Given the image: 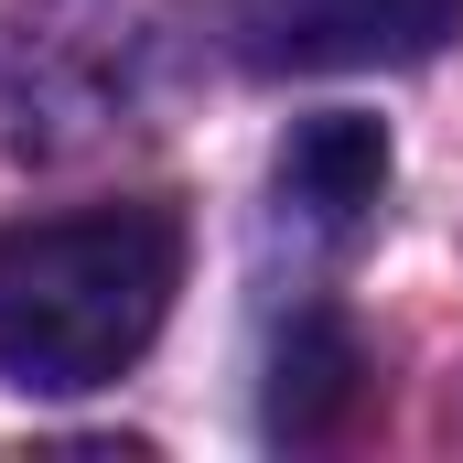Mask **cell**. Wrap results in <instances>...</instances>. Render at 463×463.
<instances>
[{
  "label": "cell",
  "instance_id": "6da1fadb",
  "mask_svg": "<svg viewBox=\"0 0 463 463\" xmlns=\"http://www.w3.org/2000/svg\"><path fill=\"white\" fill-rule=\"evenodd\" d=\"M184 291L173 205H76L0 227V377L33 399H76L129 377Z\"/></svg>",
  "mask_w": 463,
  "mask_h": 463
},
{
  "label": "cell",
  "instance_id": "7a4b0ae2",
  "mask_svg": "<svg viewBox=\"0 0 463 463\" xmlns=\"http://www.w3.org/2000/svg\"><path fill=\"white\" fill-rule=\"evenodd\" d=\"M463 33V0H227V43L259 76L420 65Z\"/></svg>",
  "mask_w": 463,
  "mask_h": 463
},
{
  "label": "cell",
  "instance_id": "3957f363",
  "mask_svg": "<svg viewBox=\"0 0 463 463\" xmlns=\"http://www.w3.org/2000/svg\"><path fill=\"white\" fill-rule=\"evenodd\" d=\"M377 194H388V129H377V118L324 109V118H302V129L280 140V205H291L302 227L345 237V227H366Z\"/></svg>",
  "mask_w": 463,
  "mask_h": 463
},
{
  "label": "cell",
  "instance_id": "277c9868",
  "mask_svg": "<svg viewBox=\"0 0 463 463\" xmlns=\"http://www.w3.org/2000/svg\"><path fill=\"white\" fill-rule=\"evenodd\" d=\"M355 377H366L355 335L335 324V313H302V324L280 335V355H269V431H280V442H324V431H345Z\"/></svg>",
  "mask_w": 463,
  "mask_h": 463
}]
</instances>
